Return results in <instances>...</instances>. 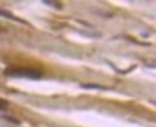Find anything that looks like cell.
Returning <instances> with one entry per match:
<instances>
[{
    "label": "cell",
    "instance_id": "1",
    "mask_svg": "<svg viewBox=\"0 0 156 127\" xmlns=\"http://www.w3.org/2000/svg\"><path fill=\"white\" fill-rule=\"evenodd\" d=\"M5 74L18 78H29V79H40L42 77V72L35 69H20V67H9L6 69Z\"/></svg>",
    "mask_w": 156,
    "mask_h": 127
},
{
    "label": "cell",
    "instance_id": "2",
    "mask_svg": "<svg viewBox=\"0 0 156 127\" xmlns=\"http://www.w3.org/2000/svg\"><path fill=\"white\" fill-rule=\"evenodd\" d=\"M0 16H1V17H5V18H7V19H11V20L20 22V23H22V24H27V25H29L28 22H25V20H23V19L18 18V17H16V16H13V15H11L9 11H5V10H2V9H0Z\"/></svg>",
    "mask_w": 156,
    "mask_h": 127
},
{
    "label": "cell",
    "instance_id": "3",
    "mask_svg": "<svg viewBox=\"0 0 156 127\" xmlns=\"http://www.w3.org/2000/svg\"><path fill=\"white\" fill-rule=\"evenodd\" d=\"M80 86H82V88H84V89H93V88H96V89H106L105 86L95 85V84H82Z\"/></svg>",
    "mask_w": 156,
    "mask_h": 127
},
{
    "label": "cell",
    "instance_id": "4",
    "mask_svg": "<svg viewBox=\"0 0 156 127\" xmlns=\"http://www.w3.org/2000/svg\"><path fill=\"white\" fill-rule=\"evenodd\" d=\"M43 2H44L46 5H51V6L55 7V9H61V4H59L58 1H49V0H44Z\"/></svg>",
    "mask_w": 156,
    "mask_h": 127
},
{
    "label": "cell",
    "instance_id": "5",
    "mask_svg": "<svg viewBox=\"0 0 156 127\" xmlns=\"http://www.w3.org/2000/svg\"><path fill=\"white\" fill-rule=\"evenodd\" d=\"M7 106H9V102L2 100V98H0V110H5Z\"/></svg>",
    "mask_w": 156,
    "mask_h": 127
},
{
    "label": "cell",
    "instance_id": "6",
    "mask_svg": "<svg viewBox=\"0 0 156 127\" xmlns=\"http://www.w3.org/2000/svg\"><path fill=\"white\" fill-rule=\"evenodd\" d=\"M5 120H9V121H11V122H13V124H20V121L17 120V119H12L11 116H2Z\"/></svg>",
    "mask_w": 156,
    "mask_h": 127
}]
</instances>
